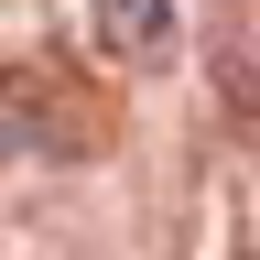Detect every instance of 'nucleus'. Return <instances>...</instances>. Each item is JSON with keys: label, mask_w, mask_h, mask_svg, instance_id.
Returning <instances> with one entry per match:
<instances>
[{"label": "nucleus", "mask_w": 260, "mask_h": 260, "mask_svg": "<svg viewBox=\"0 0 260 260\" xmlns=\"http://www.w3.org/2000/svg\"><path fill=\"white\" fill-rule=\"evenodd\" d=\"M0 162H11V141H0Z\"/></svg>", "instance_id": "obj_2"}, {"label": "nucleus", "mask_w": 260, "mask_h": 260, "mask_svg": "<svg viewBox=\"0 0 260 260\" xmlns=\"http://www.w3.org/2000/svg\"><path fill=\"white\" fill-rule=\"evenodd\" d=\"M87 22H98V54H119V65L174 54V0H87Z\"/></svg>", "instance_id": "obj_1"}]
</instances>
